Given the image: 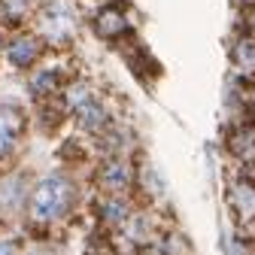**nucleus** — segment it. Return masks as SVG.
<instances>
[{
	"instance_id": "nucleus-1",
	"label": "nucleus",
	"mask_w": 255,
	"mask_h": 255,
	"mask_svg": "<svg viewBox=\"0 0 255 255\" xmlns=\"http://www.w3.org/2000/svg\"><path fill=\"white\" fill-rule=\"evenodd\" d=\"M67 195H70V185L67 179L61 176H49L37 185L34 198H30V213H34L37 219H58L64 213V207H67Z\"/></svg>"
},
{
	"instance_id": "nucleus-2",
	"label": "nucleus",
	"mask_w": 255,
	"mask_h": 255,
	"mask_svg": "<svg viewBox=\"0 0 255 255\" xmlns=\"http://www.w3.org/2000/svg\"><path fill=\"white\" fill-rule=\"evenodd\" d=\"M18 134V116L12 107H0V155H6Z\"/></svg>"
},
{
	"instance_id": "nucleus-3",
	"label": "nucleus",
	"mask_w": 255,
	"mask_h": 255,
	"mask_svg": "<svg viewBox=\"0 0 255 255\" xmlns=\"http://www.w3.org/2000/svg\"><path fill=\"white\" fill-rule=\"evenodd\" d=\"M40 55V43L37 40H18L12 49H9V61L15 64V67H27L30 61H34Z\"/></svg>"
},
{
	"instance_id": "nucleus-4",
	"label": "nucleus",
	"mask_w": 255,
	"mask_h": 255,
	"mask_svg": "<svg viewBox=\"0 0 255 255\" xmlns=\"http://www.w3.org/2000/svg\"><path fill=\"white\" fill-rule=\"evenodd\" d=\"M76 116H79V125L88 128V131H94V128H101V125H104V110L94 104L91 98H85V101L76 107Z\"/></svg>"
},
{
	"instance_id": "nucleus-5",
	"label": "nucleus",
	"mask_w": 255,
	"mask_h": 255,
	"mask_svg": "<svg viewBox=\"0 0 255 255\" xmlns=\"http://www.w3.org/2000/svg\"><path fill=\"white\" fill-rule=\"evenodd\" d=\"M101 179H104V185L113 188V191L125 188V185H128V164H125V161H110V164L104 167Z\"/></svg>"
},
{
	"instance_id": "nucleus-6",
	"label": "nucleus",
	"mask_w": 255,
	"mask_h": 255,
	"mask_svg": "<svg viewBox=\"0 0 255 255\" xmlns=\"http://www.w3.org/2000/svg\"><path fill=\"white\" fill-rule=\"evenodd\" d=\"M234 64L243 73H255V40H240L234 46Z\"/></svg>"
},
{
	"instance_id": "nucleus-7",
	"label": "nucleus",
	"mask_w": 255,
	"mask_h": 255,
	"mask_svg": "<svg viewBox=\"0 0 255 255\" xmlns=\"http://www.w3.org/2000/svg\"><path fill=\"white\" fill-rule=\"evenodd\" d=\"M234 204H237V210H240L243 216H252V213H255V188L246 185V182H240V185L234 188Z\"/></svg>"
},
{
	"instance_id": "nucleus-8",
	"label": "nucleus",
	"mask_w": 255,
	"mask_h": 255,
	"mask_svg": "<svg viewBox=\"0 0 255 255\" xmlns=\"http://www.w3.org/2000/svg\"><path fill=\"white\" fill-rule=\"evenodd\" d=\"M122 27H125L122 12H116V9L101 12V18H98V30H101V34H116V30H122Z\"/></svg>"
},
{
	"instance_id": "nucleus-9",
	"label": "nucleus",
	"mask_w": 255,
	"mask_h": 255,
	"mask_svg": "<svg viewBox=\"0 0 255 255\" xmlns=\"http://www.w3.org/2000/svg\"><path fill=\"white\" fill-rule=\"evenodd\" d=\"M104 216H107L110 222H122V219L128 216V210H125L122 204H104Z\"/></svg>"
},
{
	"instance_id": "nucleus-10",
	"label": "nucleus",
	"mask_w": 255,
	"mask_h": 255,
	"mask_svg": "<svg viewBox=\"0 0 255 255\" xmlns=\"http://www.w3.org/2000/svg\"><path fill=\"white\" fill-rule=\"evenodd\" d=\"M0 255H15V243L12 240H0Z\"/></svg>"
}]
</instances>
